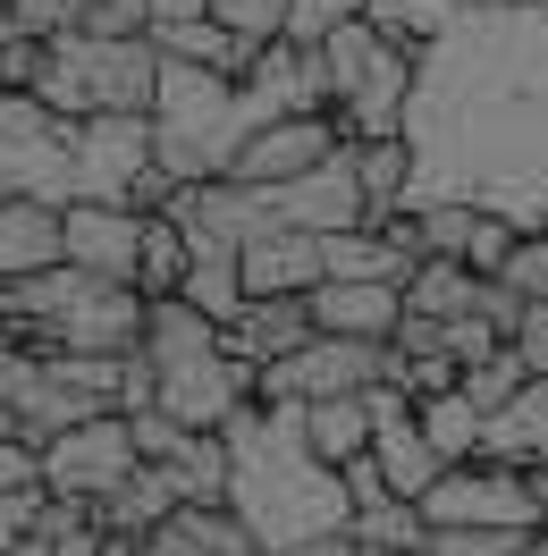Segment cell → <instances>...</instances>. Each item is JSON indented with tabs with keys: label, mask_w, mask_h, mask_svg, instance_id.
Returning <instances> with one entry per match:
<instances>
[{
	"label": "cell",
	"mask_w": 548,
	"mask_h": 556,
	"mask_svg": "<svg viewBox=\"0 0 548 556\" xmlns=\"http://www.w3.org/2000/svg\"><path fill=\"white\" fill-rule=\"evenodd\" d=\"M523 556H548V522H540V531H532V548H523Z\"/></svg>",
	"instance_id": "39"
},
{
	"label": "cell",
	"mask_w": 548,
	"mask_h": 556,
	"mask_svg": "<svg viewBox=\"0 0 548 556\" xmlns=\"http://www.w3.org/2000/svg\"><path fill=\"white\" fill-rule=\"evenodd\" d=\"M363 17H372V26H388L397 42H413V51H422V42H431L447 17H456V0H363Z\"/></svg>",
	"instance_id": "28"
},
{
	"label": "cell",
	"mask_w": 548,
	"mask_h": 556,
	"mask_svg": "<svg viewBox=\"0 0 548 556\" xmlns=\"http://www.w3.org/2000/svg\"><path fill=\"white\" fill-rule=\"evenodd\" d=\"M60 262H68V211L42 203V194H9L0 203V287L60 270Z\"/></svg>",
	"instance_id": "16"
},
{
	"label": "cell",
	"mask_w": 548,
	"mask_h": 556,
	"mask_svg": "<svg viewBox=\"0 0 548 556\" xmlns=\"http://www.w3.org/2000/svg\"><path fill=\"white\" fill-rule=\"evenodd\" d=\"M287 9H296V0H211V17L237 26L245 42H278L287 35Z\"/></svg>",
	"instance_id": "30"
},
{
	"label": "cell",
	"mask_w": 548,
	"mask_h": 556,
	"mask_svg": "<svg viewBox=\"0 0 548 556\" xmlns=\"http://www.w3.org/2000/svg\"><path fill=\"white\" fill-rule=\"evenodd\" d=\"M304 439L329 455V464H354V455L379 439L372 388H363V396H312V405H304Z\"/></svg>",
	"instance_id": "20"
},
{
	"label": "cell",
	"mask_w": 548,
	"mask_h": 556,
	"mask_svg": "<svg viewBox=\"0 0 548 556\" xmlns=\"http://www.w3.org/2000/svg\"><path fill=\"white\" fill-rule=\"evenodd\" d=\"M413 414H422V439H431L447 464H473V455L489 447V414H481L464 388H439V396H422Z\"/></svg>",
	"instance_id": "21"
},
{
	"label": "cell",
	"mask_w": 548,
	"mask_h": 556,
	"mask_svg": "<svg viewBox=\"0 0 548 556\" xmlns=\"http://www.w3.org/2000/svg\"><path fill=\"white\" fill-rule=\"evenodd\" d=\"M321 68H329V118L346 127V143L363 136H406L413 110V76H422V51L397 42L372 17H346L338 35L321 42Z\"/></svg>",
	"instance_id": "5"
},
{
	"label": "cell",
	"mask_w": 548,
	"mask_h": 556,
	"mask_svg": "<svg viewBox=\"0 0 548 556\" xmlns=\"http://www.w3.org/2000/svg\"><path fill=\"white\" fill-rule=\"evenodd\" d=\"M473 295H481V270L447 262V253H431V262H422V270L406 278V313H431V320L473 313Z\"/></svg>",
	"instance_id": "24"
},
{
	"label": "cell",
	"mask_w": 548,
	"mask_h": 556,
	"mask_svg": "<svg viewBox=\"0 0 548 556\" xmlns=\"http://www.w3.org/2000/svg\"><path fill=\"white\" fill-rule=\"evenodd\" d=\"M498 278H514V287H523L532 304H548V228H523V237H514V253H507V270H498Z\"/></svg>",
	"instance_id": "34"
},
{
	"label": "cell",
	"mask_w": 548,
	"mask_h": 556,
	"mask_svg": "<svg viewBox=\"0 0 548 556\" xmlns=\"http://www.w3.org/2000/svg\"><path fill=\"white\" fill-rule=\"evenodd\" d=\"M228 506L262 540V556H296L304 540L354 531L346 464H329L304 439V405H262V396L228 421Z\"/></svg>",
	"instance_id": "2"
},
{
	"label": "cell",
	"mask_w": 548,
	"mask_h": 556,
	"mask_svg": "<svg viewBox=\"0 0 548 556\" xmlns=\"http://www.w3.org/2000/svg\"><path fill=\"white\" fill-rule=\"evenodd\" d=\"M388 363L397 346H379V338H312V346L278 354L262 363V405H312V396H363V388L388 380Z\"/></svg>",
	"instance_id": "8"
},
{
	"label": "cell",
	"mask_w": 548,
	"mask_h": 556,
	"mask_svg": "<svg viewBox=\"0 0 548 556\" xmlns=\"http://www.w3.org/2000/svg\"><path fill=\"white\" fill-rule=\"evenodd\" d=\"M170 472H177V489H186V497H228V430H195V439H186V447L170 455Z\"/></svg>",
	"instance_id": "26"
},
{
	"label": "cell",
	"mask_w": 548,
	"mask_h": 556,
	"mask_svg": "<svg viewBox=\"0 0 548 556\" xmlns=\"http://www.w3.org/2000/svg\"><path fill=\"white\" fill-rule=\"evenodd\" d=\"M76 51H85V85H94V110H152L161 102V42L152 35H85L76 26Z\"/></svg>",
	"instance_id": "13"
},
{
	"label": "cell",
	"mask_w": 548,
	"mask_h": 556,
	"mask_svg": "<svg viewBox=\"0 0 548 556\" xmlns=\"http://www.w3.org/2000/svg\"><path fill=\"white\" fill-rule=\"evenodd\" d=\"M177 506H186V489H177V472H170V464H136V472L110 489L94 515H102L110 531H136V540H144V531H161V522H170Z\"/></svg>",
	"instance_id": "19"
},
{
	"label": "cell",
	"mask_w": 548,
	"mask_h": 556,
	"mask_svg": "<svg viewBox=\"0 0 548 556\" xmlns=\"http://www.w3.org/2000/svg\"><path fill=\"white\" fill-rule=\"evenodd\" d=\"M161 169L152 110H85L76 118V203H144V177Z\"/></svg>",
	"instance_id": "7"
},
{
	"label": "cell",
	"mask_w": 548,
	"mask_h": 556,
	"mask_svg": "<svg viewBox=\"0 0 548 556\" xmlns=\"http://www.w3.org/2000/svg\"><path fill=\"white\" fill-rule=\"evenodd\" d=\"M413 228H422V262H431V253L464 262V244H473L481 211H473V203H422V211H413Z\"/></svg>",
	"instance_id": "29"
},
{
	"label": "cell",
	"mask_w": 548,
	"mask_h": 556,
	"mask_svg": "<svg viewBox=\"0 0 548 556\" xmlns=\"http://www.w3.org/2000/svg\"><path fill=\"white\" fill-rule=\"evenodd\" d=\"M312 320L329 329V338H397V320H406V287L397 278H321L312 287Z\"/></svg>",
	"instance_id": "14"
},
{
	"label": "cell",
	"mask_w": 548,
	"mask_h": 556,
	"mask_svg": "<svg viewBox=\"0 0 548 556\" xmlns=\"http://www.w3.org/2000/svg\"><path fill=\"white\" fill-rule=\"evenodd\" d=\"M422 515H431V531H456V522H523L532 531V522H548V506L523 464L473 455V464H447L439 481L422 489Z\"/></svg>",
	"instance_id": "10"
},
{
	"label": "cell",
	"mask_w": 548,
	"mask_h": 556,
	"mask_svg": "<svg viewBox=\"0 0 548 556\" xmlns=\"http://www.w3.org/2000/svg\"><path fill=\"white\" fill-rule=\"evenodd\" d=\"M514 346H523V363H532V380H548V313H540V304L523 313V329H514Z\"/></svg>",
	"instance_id": "37"
},
{
	"label": "cell",
	"mask_w": 548,
	"mask_h": 556,
	"mask_svg": "<svg viewBox=\"0 0 548 556\" xmlns=\"http://www.w3.org/2000/svg\"><path fill=\"white\" fill-rule=\"evenodd\" d=\"M354 540L422 556V540H431V515H422V497H379V506H363V515H354Z\"/></svg>",
	"instance_id": "25"
},
{
	"label": "cell",
	"mask_w": 548,
	"mask_h": 556,
	"mask_svg": "<svg viewBox=\"0 0 548 556\" xmlns=\"http://www.w3.org/2000/svg\"><path fill=\"white\" fill-rule=\"evenodd\" d=\"M271 211L287 228H312V237H329V228H363L372 219V194H363V177H354V143H338L321 169L287 177V186H262Z\"/></svg>",
	"instance_id": "12"
},
{
	"label": "cell",
	"mask_w": 548,
	"mask_h": 556,
	"mask_svg": "<svg viewBox=\"0 0 548 556\" xmlns=\"http://www.w3.org/2000/svg\"><path fill=\"white\" fill-rule=\"evenodd\" d=\"M329 278V253H321V237L312 228H262V237L245 244V287L253 295H312Z\"/></svg>",
	"instance_id": "17"
},
{
	"label": "cell",
	"mask_w": 548,
	"mask_h": 556,
	"mask_svg": "<svg viewBox=\"0 0 548 556\" xmlns=\"http://www.w3.org/2000/svg\"><path fill=\"white\" fill-rule=\"evenodd\" d=\"M346 17H363V0H296V9H287V42H312V51H321Z\"/></svg>",
	"instance_id": "32"
},
{
	"label": "cell",
	"mask_w": 548,
	"mask_h": 556,
	"mask_svg": "<svg viewBox=\"0 0 548 556\" xmlns=\"http://www.w3.org/2000/svg\"><path fill=\"white\" fill-rule=\"evenodd\" d=\"M498 346H514L507 320H489V313H456L447 320V354H456V363H489Z\"/></svg>",
	"instance_id": "31"
},
{
	"label": "cell",
	"mask_w": 548,
	"mask_h": 556,
	"mask_svg": "<svg viewBox=\"0 0 548 556\" xmlns=\"http://www.w3.org/2000/svg\"><path fill=\"white\" fill-rule=\"evenodd\" d=\"M338 143H346V127L329 118V110H296V118L253 127V136H245V152L228 161V177H237V186H287V177L321 169Z\"/></svg>",
	"instance_id": "11"
},
{
	"label": "cell",
	"mask_w": 548,
	"mask_h": 556,
	"mask_svg": "<svg viewBox=\"0 0 548 556\" xmlns=\"http://www.w3.org/2000/svg\"><path fill=\"white\" fill-rule=\"evenodd\" d=\"M0 304H9V320H17L26 346H68V354H136L144 320H152V295H144V287L102 278V270H85V262L9 278Z\"/></svg>",
	"instance_id": "3"
},
{
	"label": "cell",
	"mask_w": 548,
	"mask_h": 556,
	"mask_svg": "<svg viewBox=\"0 0 548 556\" xmlns=\"http://www.w3.org/2000/svg\"><path fill=\"white\" fill-rule=\"evenodd\" d=\"M523 388H532V363H523V346H498L489 363H464V396H473L481 414H507Z\"/></svg>",
	"instance_id": "27"
},
{
	"label": "cell",
	"mask_w": 548,
	"mask_h": 556,
	"mask_svg": "<svg viewBox=\"0 0 548 556\" xmlns=\"http://www.w3.org/2000/svg\"><path fill=\"white\" fill-rule=\"evenodd\" d=\"M170 60V51H161ZM152 136H161V169L177 186L195 177H228V161L245 152L253 118H245V85L228 68H195V60H170L161 68V102H152Z\"/></svg>",
	"instance_id": "4"
},
{
	"label": "cell",
	"mask_w": 548,
	"mask_h": 556,
	"mask_svg": "<svg viewBox=\"0 0 548 556\" xmlns=\"http://www.w3.org/2000/svg\"><path fill=\"white\" fill-rule=\"evenodd\" d=\"M0 186L9 194H42V203H60V211L85 194L76 186V118H60L26 85L0 93Z\"/></svg>",
	"instance_id": "6"
},
{
	"label": "cell",
	"mask_w": 548,
	"mask_h": 556,
	"mask_svg": "<svg viewBox=\"0 0 548 556\" xmlns=\"http://www.w3.org/2000/svg\"><path fill=\"white\" fill-rule=\"evenodd\" d=\"M354 177L372 194V219H397L406 194H413V143L406 136H363L354 143Z\"/></svg>",
	"instance_id": "22"
},
{
	"label": "cell",
	"mask_w": 548,
	"mask_h": 556,
	"mask_svg": "<svg viewBox=\"0 0 548 556\" xmlns=\"http://www.w3.org/2000/svg\"><path fill=\"white\" fill-rule=\"evenodd\" d=\"M136 556H211V548H203V540H195V531L170 515L161 531H144V548H136Z\"/></svg>",
	"instance_id": "36"
},
{
	"label": "cell",
	"mask_w": 548,
	"mask_h": 556,
	"mask_svg": "<svg viewBox=\"0 0 548 556\" xmlns=\"http://www.w3.org/2000/svg\"><path fill=\"white\" fill-rule=\"evenodd\" d=\"M413 194L548 228V0H456L406 110Z\"/></svg>",
	"instance_id": "1"
},
{
	"label": "cell",
	"mask_w": 548,
	"mask_h": 556,
	"mask_svg": "<svg viewBox=\"0 0 548 556\" xmlns=\"http://www.w3.org/2000/svg\"><path fill=\"white\" fill-rule=\"evenodd\" d=\"M354 556H406V548H372V540H354Z\"/></svg>",
	"instance_id": "38"
},
{
	"label": "cell",
	"mask_w": 548,
	"mask_h": 556,
	"mask_svg": "<svg viewBox=\"0 0 548 556\" xmlns=\"http://www.w3.org/2000/svg\"><path fill=\"white\" fill-rule=\"evenodd\" d=\"M9 338H17V320H9V304H0V346H9Z\"/></svg>",
	"instance_id": "40"
},
{
	"label": "cell",
	"mask_w": 548,
	"mask_h": 556,
	"mask_svg": "<svg viewBox=\"0 0 548 556\" xmlns=\"http://www.w3.org/2000/svg\"><path fill=\"white\" fill-rule=\"evenodd\" d=\"M35 481H42V447L0 430V489H35Z\"/></svg>",
	"instance_id": "35"
},
{
	"label": "cell",
	"mask_w": 548,
	"mask_h": 556,
	"mask_svg": "<svg viewBox=\"0 0 548 556\" xmlns=\"http://www.w3.org/2000/svg\"><path fill=\"white\" fill-rule=\"evenodd\" d=\"M321 338V320H312V295H253L237 320H228V346L253 354V363H278V354H296Z\"/></svg>",
	"instance_id": "18"
},
{
	"label": "cell",
	"mask_w": 548,
	"mask_h": 556,
	"mask_svg": "<svg viewBox=\"0 0 548 556\" xmlns=\"http://www.w3.org/2000/svg\"><path fill=\"white\" fill-rule=\"evenodd\" d=\"M68 262L136 287V270H144V211H127V203H68Z\"/></svg>",
	"instance_id": "15"
},
{
	"label": "cell",
	"mask_w": 548,
	"mask_h": 556,
	"mask_svg": "<svg viewBox=\"0 0 548 556\" xmlns=\"http://www.w3.org/2000/svg\"><path fill=\"white\" fill-rule=\"evenodd\" d=\"M186 262H195L186 219H177V211H144V270H136V287L144 295H177V287H186Z\"/></svg>",
	"instance_id": "23"
},
{
	"label": "cell",
	"mask_w": 548,
	"mask_h": 556,
	"mask_svg": "<svg viewBox=\"0 0 548 556\" xmlns=\"http://www.w3.org/2000/svg\"><path fill=\"white\" fill-rule=\"evenodd\" d=\"M136 421V447H144V464H170L186 439H195V421H177L170 405H144V414H127Z\"/></svg>",
	"instance_id": "33"
},
{
	"label": "cell",
	"mask_w": 548,
	"mask_h": 556,
	"mask_svg": "<svg viewBox=\"0 0 548 556\" xmlns=\"http://www.w3.org/2000/svg\"><path fill=\"white\" fill-rule=\"evenodd\" d=\"M136 464H144L136 421L127 414H85L42 447V489H51V497H76V506H102Z\"/></svg>",
	"instance_id": "9"
}]
</instances>
